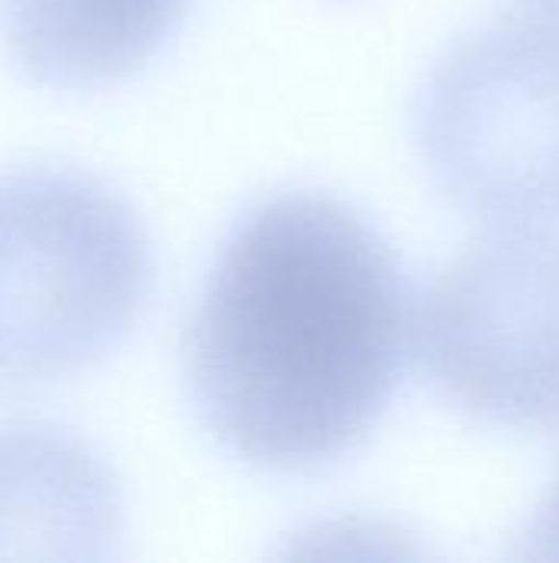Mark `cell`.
I'll list each match as a JSON object with an SVG mask.
<instances>
[{"label": "cell", "mask_w": 559, "mask_h": 563, "mask_svg": "<svg viewBox=\"0 0 559 563\" xmlns=\"http://www.w3.org/2000/svg\"><path fill=\"white\" fill-rule=\"evenodd\" d=\"M415 330L389 241L339 198L283 191L217 247L185 333L188 396L237 462L320 472L379 426Z\"/></svg>", "instance_id": "1"}, {"label": "cell", "mask_w": 559, "mask_h": 563, "mask_svg": "<svg viewBox=\"0 0 559 563\" xmlns=\"http://www.w3.org/2000/svg\"><path fill=\"white\" fill-rule=\"evenodd\" d=\"M148 290V238L112 188L69 168L0 175V386L92 366Z\"/></svg>", "instance_id": "2"}, {"label": "cell", "mask_w": 559, "mask_h": 563, "mask_svg": "<svg viewBox=\"0 0 559 563\" xmlns=\"http://www.w3.org/2000/svg\"><path fill=\"white\" fill-rule=\"evenodd\" d=\"M415 135L458 211L491 228L559 224V13H511L448 46Z\"/></svg>", "instance_id": "3"}, {"label": "cell", "mask_w": 559, "mask_h": 563, "mask_svg": "<svg viewBox=\"0 0 559 563\" xmlns=\"http://www.w3.org/2000/svg\"><path fill=\"white\" fill-rule=\"evenodd\" d=\"M415 350L438 393L504 429H559V238L494 228L432 280Z\"/></svg>", "instance_id": "4"}, {"label": "cell", "mask_w": 559, "mask_h": 563, "mask_svg": "<svg viewBox=\"0 0 559 563\" xmlns=\"http://www.w3.org/2000/svg\"><path fill=\"white\" fill-rule=\"evenodd\" d=\"M119 488L99 455L46 426L0 429V541H33L36 554L92 558L112 541ZM56 554V551H53Z\"/></svg>", "instance_id": "5"}, {"label": "cell", "mask_w": 559, "mask_h": 563, "mask_svg": "<svg viewBox=\"0 0 559 563\" xmlns=\"http://www.w3.org/2000/svg\"><path fill=\"white\" fill-rule=\"evenodd\" d=\"M185 7L188 0H0V33L36 82L92 89L155 56Z\"/></svg>", "instance_id": "6"}, {"label": "cell", "mask_w": 559, "mask_h": 563, "mask_svg": "<svg viewBox=\"0 0 559 563\" xmlns=\"http://www.w3.org/2000/svg\"><path fill=\"white\" fill-rule=\"evenodd\" d=\"M524 558L559 561V472L524 534Z\"/></svg>", "instance_id": "7"}, {"label": "cell", "mask_w": 559, "mask_h": 563, "mask_svg": "<svg viewBox=\"0 0 559 563\" xmlns=\"http://www.w3.org/2000/svg\"><path fill=\"white\" fill-rule=\"evenodd\" d=\"M537 10H550V13H559V0H530Z\"/></svg>", "instance_id": "8"}]
</instances>
